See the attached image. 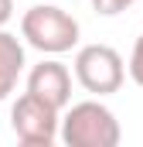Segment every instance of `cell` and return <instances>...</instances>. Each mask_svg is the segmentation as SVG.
<instances>
[{
    "label": "cell",
    "mask_w": 143,
    "mask_h": 147,
    "mask_svg": "<svg viewBox=\"0 0 143 147\" xmlns=\"http://www.w3.org/2000/svg\"><path fill=\"white\" fill-rule=\"evenodd\" d=\"M126 72H130V79H133L136 86H143V34L136 38V45H133V51H130V65H126Z\"/></svg>",
    "instance_id": "52a82bcc"
},
{
    "label": "cell",
    "mask_w": 143,
    "mask_h": 147,
    "mask_svg": "<svg viewBox=\"0 0 143 147\" xmlns=\"http://www.w3.org/2000/svg\"><path fill=\"white\" fill-rule=\"evenodd\" d=\"M58 113L61 110L37 99L34 92H24L10 106V130L24 147H51L55 140H61V116Z\"/></svg>",
    "instance_id": "277c9868"
},
{
    "label": "cell",
    "mask_w": 143,
    "mask_h": 147,
    "mask_svg": "<svg viewBox=\"0 0 143 147\" xmlns=\"http://www.w3.org/2000/svg\"><path fill=\"white\" fill-rule=\"evenodd\" d=\"M10 17H14V0H0V28H7Z\"/></svg>",
    "instance_id": "9c48e42d"
},
{
    "label": "cell",
    "mask_w": 143,
    "mask_h": 147,
    "mask_svg": "<svg viewBox=\"0 0 143 147\" xmlns=\"http://www.w3.org/2000/svg\"><path fill=\"white\" fill-rule=\"evenodd\" d=\"M123 137L116 113L99 99L68 103L61 116V144L68 147H116Z\"/></svg>",
    "instance_id": "6da1fadb"
},
{
    "label": "cell",
    "mask_w": 143,
    "mask_h": 147,
    "mask_svg": "<svg viewBox=\"0 0 143 147\" xmlns=\"http://www.w3.org/2000/svg\"><path fill=\"white\" fill-rule=\"evenodd\" d=\"M136 0H92V7H96V14L99 17H116V14H123L126 7H133Z\"/></svg>",
    "instance_id": "ba28073f"
},
{
    "label": "cell",
    "mask_w": 143,
    "mask_h": 147,
    "mask_svg": "<svg viewBox=\"0 0 143 147\" xmlns=\"http://www.w3.org/2000/svg\"><path fill=\"white\" fill-rule=\"evenodd\" d=\"M27 92H34L37 99L51 103L55 110H65L72 103V72L61 62L48 58V62H41V65H34L27 72Z\"/></svg>",
    "instance_id": "5b68a950"
},
{
    "label": "cell",
    "mask_w": 143,
    "mask_h": 147,
    "mask_svg": "<svg viewBox=\"0 0 143 147\" xmlns=\"http://www.w3.org/2000/svg\"><path fill=\"white\" fill-rule=\"evenodd\" d=\"M75 79L92 96H112L126 82L123 55L112 45H82L75 51Z\"/></svg>",
    "instance_id": "3957f363"
},
{
    "label": "cell",
    "mask_w": 143,
    "mask_h": 147,
    "mask_svg": "<svg viewBox=\"0 0 143 147\" xmlns=\"http://www.w3.org/2000/svg\"><path fill=\"white\" fill-rule=\"evenodd\" d=\"M24 72V45L17 34L0 28V103L17 89V79Z\"/></svg>",
    "instance_id": "8992f818"
},
{
    "label": "cell",
    "mask_w": 143,
    "mask_h": 147,
    "mask_svg": "<svg viewBox=\"0 0 143 147\" xmlns=\"http://www.w3.org/2000/svg\"><path fill=\"white\" fill-rule=\"evenodd\" d=\"M78 21L72 17L68 10L55 7V3H37L27 7L24 17H21V38L37 48L41 55H65L78 45Z\"/></svg>",
    "instance_id": "7a4b0ae2"
}]
</instances>
